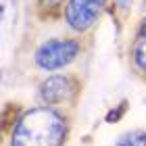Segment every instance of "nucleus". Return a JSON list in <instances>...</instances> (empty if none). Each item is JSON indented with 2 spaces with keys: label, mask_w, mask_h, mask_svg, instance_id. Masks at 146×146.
<instances>
[{
  "label": "nucleus",
  "mask_w": 146,
  "mask_h": 146,
  "mask_svg": "<svg viewBox=\"0 0 146 146\" xmlns=\"http://www.w3.org/2000/svg\"><path fill=\"white\" fill-rule=\"evenodd\" d=\"M4 134L6 146H65L71 136V115L56 107H27L17 111Z\"/></svg>",
  "instance_id": "nucleus-1"
},
{
  "label": "nucleus",
  "mask_w": 146,
  "mask_h": 146,
  "mask_svg": "<svg viewBox=\"0 0 146 146\" xmlns=\"http://www.w3.org/2000/svg\"><path fill=\"white\" fill-rule=\"evenodd\" d=\"M127 107H129V102H127V100H121V102L117 104V107L109 109V111H107V115H104V123H109V125L119 123V121H121V119L125 117V113H127Z\"/></svg>",
  "instance_id": "nucleus-8"
},
{
  "label": "nucleus",
  "mask_w": 146,
  "mask_h": 146,
  "mask_svg": "<svg viewBox=\"0 0 146 146\" xmlns=\"http://www.w3.org/2000/svg\"><path fill=\"white\" fill-rule=\"evenodd\" d=\"M65 2L67 0H34L36 9L42 17H54V15H63Z\"/></svg>",
  "instance_id": "nucleus-6"
},
{
  "label": "nucleus",
  "mask_w": 146,
  "mask_h": 146,
  "mask_svg": "<svg viewBox=\"0 0 146 146\" xmlns=\"http://www.w3.org/2000/svg\"><path fill=\"white\" fill-rule=\"evenodd\" d=\"M82 94V82L73 73H48L36 88L38 104L56 109H73Z\"/></svg>",
  "instance_id": "nucleus-3"
},
{
  "label": "nucleus",
  "mask_w": 146,
  "mask_h": 146,
  "mask_svg": "<svg viewBox=\"0 0 146 146\" xmlns=\"http://www.w3.org/2000/svg\"><path fill=\"white\" fill-rule=\"evenodd\" d=\"M84 54V40L77 36H58V38H48L42 40L34 54V67L42 73H61L69 69L79 56Z\"/></svg>",
  "instance_id": "nucleus-2"
},
{
  "label": "nucleus",
  "mask_w": 146,
  "mask_h": 146,
  "mask_svg": "<svg viewBox=\"0 0 146 146\" xmlns=\"http://www.w3.org/2000/svg\"><path fill=\"white\" fill-rule=\"evenodd\" d=\"M134 36H142V38H146V15L140 17V21L136 23V31H134Z\"/></svg>",
  "instance_id": "nucleus-10"
},
{
  "label": "nucleus",
  "mask_w": 146,
  "mask_h": 146,
  "mask_svg": "<svg viewBox=\"0 0 146 146\" xmlns=\"http://www.w3.org/2000/svg\"><path fill=\"white\" fill-rule=\"evenodd\" d=\"M144 4H146V2H144Z\"/></svg>",
  "instance_id": "nucleus-12"
},
{
  "label": "nucleus",
  "mask_w": 146,
  "mask_h": 146,
  "mask_svg": "<svg viewBox=\"0 0 146 146\" xmlns=\"http://www.w3.org/2000/svg\"><path fill=\"white\" fill-rule=\"evenodd\" d=\"M144 104H146V96H144Z\"/></svg>",
  "instance_id": "nucleus-11"
},
{
  "label": "nucleus",
  "mask_w": 146,
  "mask_h": 146,
  "mask_svg": "<svg viewBox=\"0 0 146 146\" xmlns=\"http://www.w3.org/2000/svg\"><path fill=\"white\" fill-rule=\"evenodd\" d=\"M109 9L111 0H67L61 19L73 36L84 38L100 23Z\"/></svg>",
  "instance_id": "nucleus-4"
},
{
  "label": "nucleus",
  "mask_w": 146,
  "mask_h": 146,
  "mask_svg": "<svg viewBox=\"0 0 146 146\" xmlns=\"http://www.w3.org/2000/svg\"><path fill=\"white\" fill-rule=\"evenodd\" d=\"M131 6H134V0H113L111 9H115V13H129Z\"/></svg>",
  "instance_id": "nucleus-9"
},
{
  "label": "nucleus",
  "mask_w": 146,
  "mask_h": 146,
  "mask_svg": "<svg viewBox=\"0 0 146 146\" xmlns=\"http://www.w3.org/2000/svg\"><path fill=\"white\" fill-rule=\"evenodd\" d=\"M113 146H146V129H129L117 138Z\"/></svg>",
  "instance_id": "nucleus-7"
},
{
  "label": "nucleus",
  "mask_w": 146,
  "mask_h": 146,
  "mask_svg": "<svg viewBox=\"0 0 146 146\" xmlns=\"http://www.w3.org/2000/svg\"><path fill=\"white\" fill-rule=\"evenodd\" d=\"M129 65L136 75L146 82V38L134 36L129 44Z\"/></svg>",
  "instance_id": "nucleus-5"
}]
</instances>
